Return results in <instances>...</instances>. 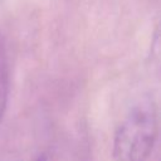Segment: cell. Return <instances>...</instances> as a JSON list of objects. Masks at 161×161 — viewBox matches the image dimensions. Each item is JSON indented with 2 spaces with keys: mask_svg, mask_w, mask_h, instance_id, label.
I'll use <instances>...</instances> for the list:
<instances>
[{
  "mask_svg": "<svg viewBox=\"0 0 161 161\" xmlns=\"http://www.w3.org/2000/svg\"><path fill=\"white\" fill-rule=\"evenodd\" d=\"M157 136V106L147 98L135 104L118 125L112 142L113 161H146Z\"/></svg>",
  "mask_w": 161,
  "mask_h": 161,
  "instance_id": "obj_1",
  "label": "cell"
},
{
  "mask_svg": "<svg viewBox=\"0 0 161 161\" xmlns=\"http://www.w3.org/2000/svg\"><path fill=\"white\" fill-rule=\"evenodd\" d=\"M9 99V60L6 43L0 33V122L5 114Z\"/></svg>",
  "mask_w": 161,
  "mask_h": 161,
  "instance_id": "obj_2",
  "label": "cell"
},
{
  "mask_svg": "<svg viewBox=\"0 0 161 161\" xmlns=\"http://www.w3.org/2000/svg\"><path fill=\"white\" fill-rule=\"evenodd\" d=\"M34 161H52V158H50L48 155H40V156H38Z\"/></svg>",
  "mask_w": 161,
  "mask_h": 161,
  "instance_id": "obj_3",
  "label": "cell"
}]
</instances>
